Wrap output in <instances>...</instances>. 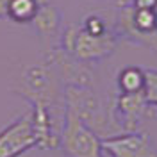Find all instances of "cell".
<instances>
[{
	"label": "cell",
	"instance_id": "cell-1",
	"mask_svg": "<svg viewBox=\"0 0 157 157\" xmlns=\"http://www.w3.org/2000/svg\"><path fill=\"white\" fill-rule=\"evenodd\" d=\"M59 148L66 157H102V137L86 121L64 109V120L59 134Z\"/></svg>",
	"mask_w": 157,
	"mask_h": 157
},
{
	"label": "cell",
	"instance_id": "cell-2",
	"mask_svg": "<svg viewBox=\"0 0 157 157\" xmlns=\"http://www.w3.org/2000/svg\"><path fill=\"white\" fill-rule=\"evenodd\" d=\"M32 148H38V137L29 111L0 130V157H20Z\"/></svg>",
	"mask_w": 157,
	"mask_h": 157
},
{
	"label": "cell",
	"instance_id": "cell-3",
	"mask_svg": "<svg viewBox=\"0 0 157 157\" xmlns=\"http://www.w3.org/2000/svg\"><path fill=\"white\" fill-rule=\"evenodd\" d=\"M102 150L109 157H157V148L148 132L130 130L102 139Z\"/></svg>",
	"mask_w": 157,
	"mask_h": 157
},
{
	"label": "cell",
	"instance_id": "cell-4",
	"mask_svg": "<svg viewBox=\"0 0 157 157\" xmlns=\"http://www.w3.org/2000/svg\"><path fill=\"white\" fill-rule=\"evenodd\" d=\"M21 95L30 104L39 102L50 105L57 98V82L54 70L48 63L47 64H32L23 71V91Z\"/></svg>",
	"mask_w": 157,
	"mask_h": 157
},
{
	"label": "cell",
	"instance_id": "cell-5",
	"mask_svg": "<svg viewBox=\"0 0 157 157\" xmlns=\"http://www.w3.org/2000/svg\"><path fill=\"white\" fill-rule=\"evenodd\" d=\"M116 45V32L109 30L104 36H93V34H88L78 25V30L75 34V39L71 43V48L68 54L82 63H95V61H102V59L109 57L114 52Z\"/></svg>",
	"mask_w": 157,
	"mask_h": 157
},
{
	"label": "cell",
	"instance_id": "cell-6",
	"mask_svg": "<svg viewBox=\"0 0 157 157\" xmlns=\"http://www.w3.org/2000/svg\"><path fill=\"white\" fill-rule=\"evenodd\" d=\"M64 102H66V109L75 113L93 130L102 127V123H104L102 109H100V104H98L95 93L91 91V88L66 86L64 88Z\"/></svg>",
	"mask_w": 157,
	"mask_h": 157
},
{
	"label": "cell",
	"instance_id": "cell-7",
	"mask_svg": "<svg viewBox=\"0 0 157 157\" xmlns=\"http://www.w3.org/2000/svg\"><path fill=\"white\" fill-rule=\"evenodd\" d=\"M150 107L143 93H120L114 102L113 118L123 132L139 130V121Z\"/></svg>",
	"mask_w": 157,
	"mask_h": 157
},
{
	"label": "cell",
	"instance_id": "cell-8",
	"mask_svg": "<svg viewBox=\"0 0 157 157\" xmlns=\"http://www.w3.org/2000/svg\"><path fill=\"white\" fill-rule=\"evenodd\" d=\"M48 63L52 70H57L59 77L64 80L66 86H86L91 88V73L84 66L82 61L70 56L63 48L54 50L48 56Z\"/></svg>",
	"mask_w": 157,
	"mask_h": 157
},
{
	"label": "cell",
	"instance_id": "cell-9",
	"mask_svg": "<svg viewBox=\"0 0 157 157\" xmlns=\"http://www.w3.org/2000/svg\"><path fill=\"white\" fill-rule=\"evenodd\" d=\"M32 109V125H34V132L38 137V148L41 150H52V148H59V134L56 130L54 120H52V111L50 105L34 102L30 104Z\"/></svg>",
	"mask_w": 157,
	"mask_h": 157
},
{
	"label": "cell",
	"instance_id": "cell-10",
	"mask_svg": "<svg viewBox=\"0 0 157 157\" xmlns=\"http://www.w3.org/2000/svg\"><path fill=\"white\" fill-rule=\"evenodd\" d=\"M61 21H63V14L61 11L52 6V4H41L38 14L32 20V25L41 38L50 39L59 34L61 29Z\"/></svg>",
	"mask_w": 157,
	"mask_h": 157
},
{
	"label": "cell",
	"instance_id": "cell-11",
	"mask_svg": "<svg viewBox=\"0 0 157 157\" xmlns=\"http://www.w3.org/2000/svg\"><path fill=\"white\" fill-rule=\"evenodd\" d=\"M145 82H147V73L139 66H125L116 77L120 93H143Z\"/></svg>",
	"mask_w": 157,
	"mask_h": 157
},
{
	"label": "cell",
	"instance_id": "cell-12",
	"mask_svg": "<svg viewBox=\"0 0 157 157\" xmlns=\"http://www.w3.org/2000/svg\"><path fill=\"white\" fill-rule=\"evenodd\" d=\"M39 7V0H9L7 18L13 20L14 23H32Z\"/></svg>",
	"mask_w": 157,
	"mask_h": 157
},
{
	"label": "cell",
	"instance_id": "cell-13",
	"mask_svg": "<svg viewBox=\"0 0 157 157\" xmlns=\"http://www.w3.org/2000/svg\"><path fill=\"white\" fill-rule=\"evenodd\" d=\"M145 73H147V82L143 95L148 105L157 109V70H145Z\"/></svg>",
	"mask_w": 157,
	"mask_h": 157
},
{
	"label": "cell",
	"instance_id": "cell-14",
	"mask_svg": "<svg viewBox=\"0 0 157 157\" xmlns=\"http://www.w3.org/2000/svg\"><path fill=\"white\" fill-rule=\"evenodd\" d=\"M80 27L86 30L88 34H93V36H104L105 32H109L105 21L100 18V16H97V14H89V16H86Z\"/></svg>",
	"mask_w": 157,
	"mask_h": 157
},
{
	"label": "cell",
	"instance_id": "cell-15",
	"mask_svg": "<svg viewBox=\"0 0 157 157\" xmlns=\"http://www.w3.org/2000/svg\"><path fill=\"white\" fill-rule=\"evenodd\" d=\"M134 9H152L157 11V0H132Z\"/></svg>",
	"mask_w": 157,
	"mask_h": 157
},
{
	"label": "cell",
	"instance_id": "cell-16",
	"mask_svg": "<svg viewBox=\"0 0 157 157\" xmlns=\"http://www.w3.org/2000/svg\"><path fill=\"white\" fill-rule=\"evenodd\" d=\"M7 7H9V0H0V20L7 18Z\"/></svg>",
	"mask_w": 157,
	"mask_h": 157
},
{
	"label": "cell",
	"instance_id": "cell-17",
	"mask_svg": "<svg viewBox=\"0 0 157 157\" xmlns=\"http://www.w3.org/2000/svg\"><path fill=\"white\" fill-rule=\"evenodd\" d=\"M114 4H116L120 9H125V7H132V0H114Z\"/></svg>",
	"mask_w": 157,
	"mask_h": 157
},
{
	"label": "cell",
	"instance_id": "cell-18",
	"mask_svg": "<svg viewBox=\"0 0 157 157\" xmlns=\"http://www.w3.org/2000/svg\"><path fill=\"white\" fill-rule=\"evenodd\" d=\"M155 111H157V109H155Z\"/></svg>",
	"mask_w": 157,
	"mask_h": 157
}]
</instances>
